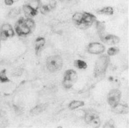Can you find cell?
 Returning <instances> with one entry per match:
<instances>
[{"label":"cell","instance_id":"cell-21","mask_svg":"<svg viewBox=\"0 0 129 128\" xmlns=\"http://www.w3.org/2000/svg\"><path fill=\"white\" fill-rule=\"evenodd\" d=\"M0 81L2 83H7L10 81L7 78V74H6V71L5 69L2 70L1 72H0Z\"/></svg>","mask_w":129,"mask_h":128},{"label":"cell","instance_id":"cell-7","mask_svg":"<svg viewBox=\"0 0 129 128\" xmlns=\"http://www.w3.org/2000/svg\"><path fill=\"white\" fill-rule=\"evenodd\" d=\"M15 30L17 34L20 36L27 35L32 31V30L26 25L25 19L23 17L20 18L17 21L15 25Z\"/></svg>","mask_w":129,"mask_h":128},{"label":"cell","instance_id":"cell-23","mask_svg":"<svg viewBox=\"0 0 129 128\" xmlns=\"http://www.w3.org/2000/svg\"><path fill=\"white\" fill-rule=\"evenodd\" d=\"M40 12L43 14H46L50 12L51 10L50 6L48 5H41V7L39 8Z\"/></svg>","mask_w":129,"mask_h":128},{"label":"cell","instance_id":"cell-13","mask_svg":"<svg viewBox=\"0 0 129 128\" xmlns=\"http://www.w3.org/2000/svg\"><path fill=\"white\" fill-rule=\"evenodd\" d=\"M113 112L116 114H127L128 113V107L127 105L119 104L115 107L112 108Z\"/></svg>","mask_w":129,"mask_h":128},{"label":"cell","instance_id":"cell-10","mask_svg":"<svg viewBox=\"0 0 129 128\" xmlns=\"http://www.w3.org/2000/svg\"><path fill=\"white\" fill-rule=\"evenodd\" d=\"M23 10L26 18H31L35 16L38 13V11L31 8L28 5L25 4L23 6Z\"/></svg>","mask_w":129,"mask_h":128},{"label":"cell","instance_id":"cell-18","mask_svg":"<svg viewBox=\"0 0 129 128\" xmlns=\"http://www.w3.org/2000/svg\"><path fill=\"white\" fill-rule=\"evenodd\" d=\"M85 103L81 101H73L69 105V108L70 110H74L79 107L84 106Z\"/></svg>","mask_w":129,"mask_h":128},{"label":"cell","instance_id":"cell-20","mask_svg":"<svg viewBox=\"0 0 129 128\" xmlns=\"http://www.w3.org/2000/svg\"><path fill=\"white\" fill-rule=\"evenodd\" d=\"M25 23L32 31L34 29L35 27V23L31 18H27L26 19H25Z\"/></svg>","mask_w":129,"mask_h":128},{"label":"cell","instance_id":"cell-22","mask_svg":"<svg viewBox=\"0 0 129 128\" xmlns=\"http://www.w3.org/2000/svg\"><path fill=\"white\" fill-rule=\"evenodd\" d=\"M119 48L116 47H113L109 48L108 51H107V53H108V56H115L116 54H117L119 52Z\"/></svg>","mask_w":129,"mask_h":128},{"label":"cell","instance_id":"cell-14","mask_svg":"<svg viewBox=\"0 0 129 128\" xmlns=\"http://www.w3.org/2000/svg\"><path fill=\"white\" fill-rule=\"evenodd\" d=\"M96 26L97 30L98 35H99L100 38L104 35V33L106 30V24L103 22H100V21L96 20Z\"/></svg>","mask_w":129,"mask_h":128},{"label":"cell","instance_id":"cell-9","mask_svg":"<svg viewBox=\"0 0 129 128\" xmlns=\"http://www.w3.org/2000/svg\"><path fill=\"white\" fill-rule=\"evenodd\" d=\"M102 42L106 44L112 45L118 44L120 42V38L114 35H107L103 36L101 38Z\"/></svg>","mask_w":129,"mask_h":128},{"label":"cell","instance_id":"cell-16","mask_svg":"<svg viewBox=\"0 0 129 128\" xmlns=\"http://www.w3.org/2000/svg\"><path fill=\"white\" fill-rule=\"evenodd\" d=\"M26 4L34 10L38 11L41 6V0H28Z\"/></svg>","mask_w":129,"mask_h":128},{"label":"cell","instance_id":"cell-2","mask_svg":"<svg viewBox=\"0 0 129 128\" xmlns=\"http://www.w3.org/2000/svg\"><path fill=\"white\" fill-rule=\"evenodd\" d=\"M110 60L109 56L106 54H103L98 58L95 63L94 68L93 74L95 78L102 77L106 74Z\"/></svg>","mask_w":129,"mask_h":128},{"label":"cell","instance_id":"cell-19","mask_svg":"<svg viewBox=\"0 0 129 128\" xmlns=\"http://www.w3.org/2000/svg\"><path fill=\"white\" fill-rule=\"evenodd\" d=\"M74 66L79 69H85L87 68V65L84 60H82L80 59H77L75 60L74 62Z\"/></svg>","mask_w":129,"mask_h":128},{"label":"cell","instance_id":"cell-4","mask_svg":"<svg viewBox=\"0 0 129 128\" xmlns=\"http://www.w3.org/2000/svg\"><path fill=\"white\" fill-rule=\"evenodd\" d=\"M78 74L73 69H69L64 73L63 86L66 89H70L78 80Z\"/></svg>","mask_w":129,"mask_h":128},{"label":"cell","instance_id":"cell-5","mask_svg":"<svg viewBox=\"0 0 129 128\" xmlns=\"http://www.w3.org/2000/svg\"><path fill=\"white\" fill-rule=\"evenodd\" d=\"M85 121L89 125L98 127L101 125V120L97 112L94 110H87L85 113Z\"/></svg>","mask_w":129,"mask_h":128},{"label":"cell","instance_id":"cell-25","mask_svg":"<svg viewBox=\"0 0 129 128\" xmlns=\"http://www.w3.org/2000/svg\"><path fill=\"white\" fill-rule=\"evenodd\" d=\"M114 121L112 119L108 121L105 125L103 126V127H114Z\"/></svg>","mask_w":129,"mask_h":128},{"label":"cell","instance_id":"cell-29","mask_svg":"<svg viewBox=\"0 0 129 128\" xmlns=\"http://www.w3.org/2000/svg\"><path fill=\"white\" fill-rule=\"evenodd\" d=\"M14 3L13 0H5V4L7 6H11Z\"/></svg>","mask_w":129,"mask_h":128},{"label":"cell","instance_id":"cell-6","mask_svg":"<svg viewBox=\"0 0 129 128\" xmlns=\"http://www.w3.org/2000/svg\"><path fill=\"white\" fill-rule=\"evenodd\" d=\"M121 97V92L118 89H113L110 90L108 93L107 101L110 107L114 108L119 103Z\"/></svg>","mask_w":129,"mask_h":128},{"label":"cell","instance_id":"cell-26","mask_svg":"<svg viewBox=\"0 0 129 128\" xmlns=\"http://www.w3.org/2000/svg\"><path fill=\"white\" fill-rule=\"evenodd\" d=\"M48 6H50L51 10H53V9H54L57 6V2L56 0H50V2H49Z\"/></svg>","mask_w":129,"mask_h":128},{"label":"cell","instance_id":"cell-17","mask_svg":"<svg viewBox=\"0 0 129 128\" xmlns=\"http://www.w3.org/2000/svg\"><path fill=\"white\" fill-rule=\"evenodd\" d=\"M97 13L99 14L108 15V16H111L114 13V10L112 7H104L101 10H98Z\"/></svg>","mask_w":129,"mask_h":128},{"label":"cell","instance_id":"cell-31","mask_svg":"<svg viewBox=\"0 0 129 128\" xmlns=\"http://www.w3.org/2000/svg\"><path fill=\"white\" fill-rule=\"evenodd\" d=\"M0 47H1V42H0Z\"/></svg>","mask_w":129,"mask_h":128},{"label":"cell","instance_id":"cell-15","mask_svg":"<svg viewBox=\"0 0 129 128\" xmlns=\"http://www.w3.org/2000/svg\"><path fill=\"white\" fill-rule=\"evenodd\" d=\"M47 107V105L46 103H42V104L39 105L35 107L30 113L33 115H38L40 113H41L43 111H44Z\"/></svg>","mask_w":129,"mask_h":128},{"label":"cell","instance_id":"cell-30","mask_svg":"<svg viewBox=\"0 0 129 128\" xmlns=\"http://www.w3.org/2000/svg\"><path fill=\"white\" fill-rule=\"evenodd\" d=\"M14 1V2H17V1H19V0H13Z\"/></svg>","mask_w":129,"mask_h":128},{"label":"cell","instance_id":"cell-27","mask_svg":"<svg viewBox=\"0 0 129 128\" xmlns=\"http://www.w3.org/2000/svg\"><path fill=\"white\" fill-rule=\"evenodd\" d=\"M8 38V36L6 35V34L4 32L0 31V39L3 40H6Z\"/></svg>","mask_w":129,"mask_h":128},{"label":"cell","instance_id":"cell-11","mask_svg":"<svg viewBox=\"0 0 129 128\" xmlns=\"http://www.w3.org/2000/svg\"><path fill=\"white\" fill-rule=\"evenodd\" d=\"M46 43L45 39L43 37H39L36 39L35 42V48L36 54L39 53L44 47Z\"/></svg>","mask_w":129,"mask_h":128},{"label":"cell","instance_id":"cell-32","mask_svg":"<svg viewBox=\"0 0 129 128\" xmlns=\"http://www.w3.org/2000/svg\"><path fill=\"white\" fill-rule=\"evenodd\" d=\"M61 1H62V0H61ZM62 1H63V0H62Z\"/></svg>","mask_w":129,"mask_h":128},{"label":"cell","instance_id":"cell-24","mask_svg":"<svg viewBox=\"0 0 129 128\" xmlns=\"http://www.w3.org/2000/svg\"><path fill=\"white\" fill-rule=\"evenodd\" d=\"M19 13V10H17V9H13L12 10L10 13H9V16L10 17H15Z\"/></svg>","mask_w":129,"mask_h":128},{"label":"cell","instance_id":"cell-12","mask_svg":"<svg viewBox=\"0 0 129 128\" xmlns=\"http://www.w3.org/2000/svg\"><path fill=\"white\" fill-rule=\"evenodd\" d=\"M1 31L5 33L8 38L13 37L14 35L13 29L10 24L6 23L3 24L1 28Z\"/></svg>","mask_w":129,"mask_h":128},{"label":"cell","instance_id":"cell-3","mask_svg":"<svg viewBox=\"0 0 129 128\" xmlns=\"http://www.w3.org/2000/svg\"><path fill=\"white\" fill-rule=\"evenodd\" d=\"M46 66L51 73L59 71L62 68L63 59L59 55H53L48 57L46 60Z\"/></svg>","mask_w":129,"mask_h":128},{"label":"cell","instance_id":"cell-28","mask_svg":"<svg viewBox=\"0 0 129 128\" xmlns=\"http://www.w3.org/2000/svg\"><path fill=\"white\" fill-rule=\"evenodd\" d=\"M22 73V71H21V69L18 68L15 70L13 72V75L14 76H18V75H20Z\"/></svg>","mask_w":129,"mask_h":128},{"label":"cell","instance_id":"cell-1","mask_svg":"<svg viewBox=\"0 0 129 128\" xmlns=\"http://www.w3.org/2000/svg\"><path fill=\"white\" fill-rule=\"evenodd\" d=\"M72 20L75 25L81 29H86L96 22V18L88 12H76L73 16Z\"/></svg>","mask_w":129,"mask_h":128},{"label":"cell","instance_id":"cell-8","mask_svg":"<svg viewBox=\"0 0 129 128\" xmlns=\"http://www.w3.org/2000/svg\"><path fill=\"white\" fill-rule=\"evenodd\" d=\"M87 52L90 54H100L103 53L106 50L105 46L99 42H92L88 45Z\"/></svg>","mask_w":129,"mask_h":128}]
</instances>
